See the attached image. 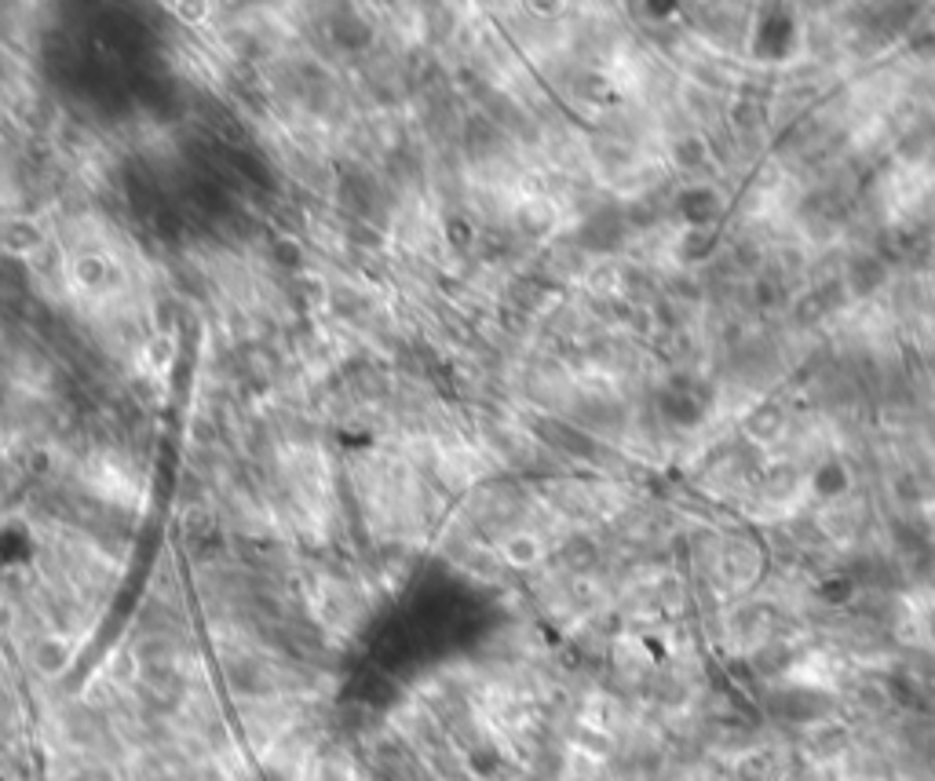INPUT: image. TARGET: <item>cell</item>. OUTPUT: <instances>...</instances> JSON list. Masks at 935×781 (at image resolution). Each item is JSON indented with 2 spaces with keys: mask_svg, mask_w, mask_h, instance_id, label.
I'll use <instances>...</instances> for the list:
<instances>
[{
  "mask_svg": "<svg viewBox=\"0 0 935 781\" xmlns=\"http://www.w3.org/2000/svg\"><path fill=\"white\" fill-rule=\"evenodd\" d=\"M0 442H4V432H0Z\"/></svg>",
  "mask_w": 935,
  "mask_h": 781,
  "instance_id": "cell-2",
  "label": "cell"
},
{
  "mask_svg": "<svg viewBox=\"0 0 935 781\" xmlns=\"http://www.w3.org/2000/svg\"><path fill=\"white\" fill-rule=\"evenodd\" d=\"M504 559L516 563V566H526L537 559V540L519 533V537H509V544H504Z\"/></svg>",
  "mask_w": 935,
  "mask_h": 781,
  "instance_id": "cell-1",
  "label": "cell"
}]
</instances>
